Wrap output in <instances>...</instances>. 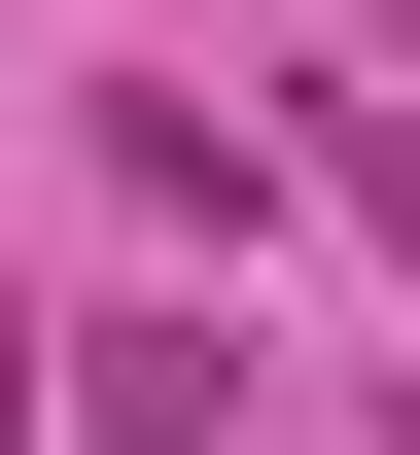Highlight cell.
Here are the masks:
<instances>
[{"label":"cell","mask_w":420,"mask_h":455,"mask_svg":"<svg viewBox=\"0 0 420 455\" xmlns=\"http://www.w3.org/2000/svg\"><path fill=\"white\" fill-rule=\"evenodd\" d=\"M0 455H36V315H0Z\"/></svg>","instance_id":"3"},{"label":"cell","mask_w":420,"mask_h":455,"mask_svg":"<svg viewBox=\"0 0 420 455\" xmlns=\"http://www.w3.org/2000/svg\"><path fill=\"white\" fill-rule=\"evenodd\" d=\"M315 175H351V211H385V281H420V106H351V140H315Z\"/></svg>","instance_id":"2"},{"label":"cell","mask_w":420,"mask_h":455,"mask_svg":"<svg viewBox=\"0 0 420 455\" xmlns=\"http://www.w3.org/2000/svg\"><path fill=\"white\" fill-rule=\"evenodd\" d=\"M385 70H420V0H385Z\"/></svg>","instance_id":"4"},{"label":"cell","mask_w":420,"mask_h":455,"mask_svg":"<svg viewBox=\"0 0 420 455\" xmlns=\"http://www.w3.org/2000/svg\"><path fill=\"white\" fill-rule=\"evenodd\" d=\"M70 420H106V455H245V350H210V315H106Z\"/></svg>","instance_id":"1"}]
</instances>
